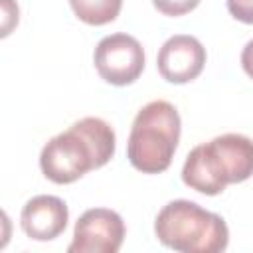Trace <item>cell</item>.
Segmentation results:
<instances>
[{
  "label": "cell",
  "instance_id": "ba28073f",
  "mask_svg": "<svg viewBox=\"0 0 253 253\" xmlns=\"http://www.w3.org/2000/svg\"><path fill=\"white\" fill-rule=\"evenodd\" d=\"M69 221V210L67 204L49 194L34 196L26 202L20 213V225L22 231L36 241H51L59 237Z\"/></svg>",
  "mask_w": 253,
  "mask_h": 253
},
{
  "label": "cell",
  "instance_id": "7a4b0ae2",
  "mask_svg": "<svg viewBox=\"0 0 253 253\" xmlns=\"http://www.w3.org/2000/svg\"><path fill=\"white\" fill-rule=\"evenodd\" d=\"M253 176V138L237 132L219 134L194 146L182 166V182L206 196L221 194L229 184Z\"/></svg>",
  "mask_w": 253,
  "mask_h": 253
},
{
  "label": "cell",
  "instance_id": "7c38bea8",
  "mask_svg": "<svg viewBox=\"0 0 253 253\" xmlns=\"http://www.w3.org/2000/svg\"><path fill=\"white\" fill-rule=\"evenodd\" d=\"M0 4H2V38H6L12 32V28L18 26L20 10L14 0H0Z\"/></svg>",
  "mask_w": 253,
  "mask_h": 253
},
{
  "label": "cell",
  "instance_id": "8fae6325",
  "mask_svg": "<svg viewBox=\"0 0 253 253\" xmlns=\"http://www.w3.org/2000/svg\"><path fill=\"white\" fill-rule=\"evenodd\" d=\"M229 14L243 22V24H253V0H225Z\"/></svg>",
  "mask_w": 253,
  "mask_h": 253
},
{
  "label": "cell",
  "instance_id": "5b68a950",
  "mask_svg": "<svg viewBox=\"0 0 253 253\" xmlns=\"http://www.w3.org/2000/svg\"><path fill=\"white\" fill-rule=\"evenodd\" d=\"M144 61L146 57L140 42L123 32L105 36L93 53V63L101 79L117 87L134 83L144 69Z\"/></svg>",
  "mask_w": 253,
  "mask_h": 253
},
{
  "label": "cell",
  "instance_id": "9c48e42d",
  "mask_svg": "<svg viewBox=\"0 0 253 253\" xmlns=\"http://www.w3.org/2000/svg\"><path fill=\"white\" fill-rule=\"evenodd\" d=\"M73 14L89 26H105L121 14L123 0H69Z\"/></svg>",
  "mask_w": 253,
  "mask_h": 253
},
{
  "label": "cell",
  "instance_id": "3957f363",
  "mask_svg": "<svg viewBox=\"0 0 253 253\" xmlns=\"http://www.w3.org/2000/svg\"><path fill=\"white\" fill-rule=\"evenodd\" d=\"M182 121L176 107L164 99L146 103L134 117L126 156L142 174H160L172 164L180 142Z\"/></svg>",
  "mask_w": 253,
  "mask_h": 253
},
{
  "label": "cell",
  "instance_id": "30bf717a",
  "mask_svg": "<svg viewBox=\"0 0 253 253\" xmlns=\"http://www.w3.org/2000/svg\"><path fill=\"white\" fill-rule=\"evenodd\" d=\"M152 4L160 14L176 18V16H184L192 12L200 4V0H152Z\"/></svg>",
  "mask_w": 253,
  "mask_h": 253
},
{
  "label": "cell",
  "instance_id": "4fadbf2b",
  "mask_svg": "<svg viewBox=\"0 0 253 253\" xmlns=\"http://www.w3.org/2000/svg\"><path fill=\"white\" fill-rule=\"evenodd\" d=\"M241 67L253 79V40L247 42L245 47H243V51H241Z\"/></svg>",
  "mask_w": 253,
  "mask_h": 253
},
{
  "label": "cell",
  "instance_id": "277c9868",
  "mask_svg": "<svg viewBox=\"0 0 253 253\" xmlns=\"http://www.w3.org/2000/svg\"><path fill=\"white\" fill-rule=\"evenodd\" d=\"M156 239L182 253H219L229 243V229L221 215L190 200L168 202L154 219Z\"/></svg>",
  "mask_w": 253,
  "mask_h": 253
},
{
  "label": "cell",
  "instance_id": "52a82bcc",
  "mask_svg": "<svg viewBox=\"0 0 253 253\" xmlns=\"http://www.w3.org/2000/svg\"><path fill=\"white\" fill-rule=\"evenodd\" d=\"M206 57V47L198 38L176 34L162 43L156 57V67L162 79L182 85L194 81L204 71Z\"/></svg>",
  "mask_w": 253,
  "mask_h": 253
},
{
  "label": "cell",
  "instance_id": "8992f818",
  "mask_svg": "<svg viewBox=\"0 0 253 253\" xmlns=\"http://www.w3.org/2000/svg\"><path fill=\"white\" fill-rule=\"evenodd\" d=\"M123 217L109 208H91L75 221L69 253H117L125 241Z\"/></svg>",
  "mask_w": 253,
  "mask_h": 253
},
{
  "label": "cell",
  "instance_id": "6da1fadb",
  "mask_svg": "<svg viewBox=\"0 0 253 253\" xmlns=\"http://www.w3.org/2000/svg\"><path fill=\"white\" fill-rule=\"evenodd\" d=\"M117 148L113 126L99 117H83L49 138L40 152V168L53 184H73L87 172L103 168Z\"/></svg>",
  "mask_w": 253,
  "mask_h": 253
}]
</instances>
